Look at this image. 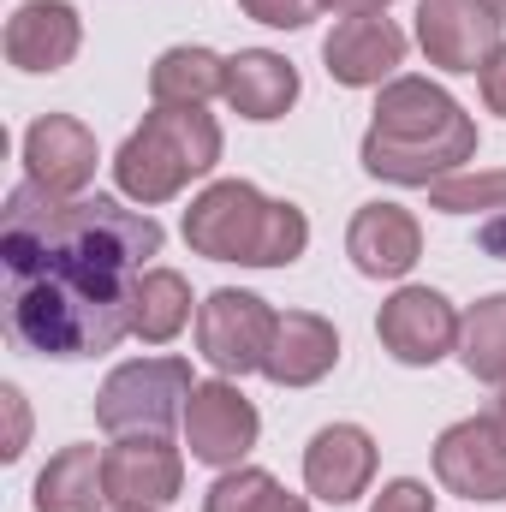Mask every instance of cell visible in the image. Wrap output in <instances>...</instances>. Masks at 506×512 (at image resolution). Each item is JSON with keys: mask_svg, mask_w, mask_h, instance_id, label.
Segmentation results:
<instances>
[{"mask_svg": "<svg viewBox=\"0 0 506 512\" xmlns=\"http://www.w3.org/2000/svg\"><path fill=\"white\" fill-rule=\"evenodd\" d=\"M6 268L18 280L42 268H108L143 274V262L161 251V227L149 215H131L114 197H48L36 185L12 191L6 203Z\"/></svg>", "mask_w": 506, "mask_h": 512, "instance_id": "cell-1", "label": "cell"}, {"mask_svg": "<svg viewBox=\"0 0 506 512\" xmlns=\"http://www.w3.org/2000/svg\"><path fill=\"white\" fill-rule=\"evenodd\" d=\"M477 161L471 114L429 78L381 84L376 126L364 131V167L393 185H441Z\"/></svg>", "mask_w": 506, "mask_h": 512, "instance_id": "cell-2", "label": "cell"}, {"mask_svg": "<svg viewBox=\"0 0 506 512\" xmlns=\"http://www.w3.org/2000/svg\"><path fill=\"white\" fill-rule=\"evenodd\" d=\"M131 286L137 274L108 268H42L18 280L12 328L48 358H90L114 352L131 334Z\"/></svg>", "mask_w": 506, "mask_h": 512, "instance_id": "cell-3", "label": "cell"}, {"mask_svg": "<svg viewBox=\"0 0 506 512\" xmlns=\"http://www.w3.org/2000/svg\"><path fill=\"white\" fill-rule=\"evenodd\" d=\"M185 245L209 262L245 268H286L310 245V221L298 203L262 197L251 179H221L185 209Z\"/></svg>", "mask_w": 506, "mask_h": 512, "instance_id": "cell-4", "label": "cell"}, {"mask_svg": "<svg viewBox=\"0 0 506 512\" xmlns=\"http://www.w3.org/2000/svg\"><path fill=\"white\" fill-rule=\"evenodd\" d=\"M221 161V126L203 108H149L114 155V179L131 203L155 209L173 203L191 179H203Z\"/></svg>", "mask_w": 506, "mask_h": 512, "instance_id": "cell-5", "label": "cell"}, {"mask_svg": "<svg viewBox=\"0 0 506 512\" xmlns=\"http://www.w3.org/2000/svg\"><path fill=\"white\" fill-rule=\"evenodd\" d=\"M197 393L185 358H131L96 393V423L108 435H161L173 417H185V399Z\"/></svg>", "mask_w": 506, "mask_h": 512, "instance_id": "cell-6", "label": "cell"}, {"mask_svg": "<svg viewBox=\"0 0 506 512\" xmlns=\"http://www.w3.org/2000/svg\"><path fill=\"white\" fill-rule=\"evenodd\" d=\"M274 322H280V316H274L256 292L221 286V292H209V298L197 304V352H203L221 376H251V370H262V358H268Z\"/></svg>", "mask_w": 506, "mask_h": 512, "instance_id": "cell-7", "label": "cell"}, {"mask_svg": "<svg viewBox=\"0 0 506 512\" xmlns=\"http://www.w3.org/2000/svg\"><path fill=\"white\" fill-rule=\"evenodd\" d=\"M501 6L495 0H423L417 6V42L429 66L441 72H483L501 54Z\"/></svg>", "mask_w": 506, "mask_h": 512, "instance_id": "cell-8", "label": "cell"}, {"mask_svg": "<svg viewBox=\"0 0 506 512\" xmlns=\"http://www.w3.org/2000/svg\"><path fill=\"white\" fill-rule=\"evenodd\" d=\"M185 447H191V459H203V465H221V471H233V465H245V453L256 447V429H262V417H256V405L239 393L233 376H221V382H197V393L185 399Z\"/></svg>", "mask_w": 506, "mask_h": 512, "instance_id": "cell-9", "label": "cell"}, {"mask_svg": "<svg viewBox=\"0 0 506 512\" xmlns=\"http://www.w3.org/2000/svg\"><path fill=\"white\" fill-rule=\"evenodd\" d=\"M376 334L399 364L423 370V364H441L447 352H459V310L435 286H399L381 304Z\"/></svg>", "mask_w": 506, "mask_h": 512, "instance_id": "cell-10", "label": "cell"}, {"mask_svg": "<svg viewBox=\"0 0 506 512\" xmlns=\"http://www.w3.org/2000/svg\"><path fill=\"white\" fill-rule=\"evenodd\" d=\"M108 507H167L185 483V459L167 435H114L102 447Z\"/></svg>", "mask_w": 506, "mask_h": 512, "instance_id": "cell-11", "label": "cell"}, {"mask_svg": "<svg viewBox=\"0 0 506 512\" xmlns=\"http://www.w3.org/2000/svg\"><path fill=\"white\" fill-rule=\"evenodd\" d=\"M435 477L447 495L465 501H506V435L489 417H465L435 441Z\"/></svg>", "mask_w": 506, "mask_h": 512, "instance_id": "cell-12", "label": "cell"}, {"mask_svg": "<svg viewBox=\"0 0 506 512\" xmlns=\"http://www.w3.org/2000/svg\"><path fill=\"white\" fill-rule=\"evenodd\" d=\"M96 161H102L96 137L72 114H42L36 126L24 131V173L48 197H78L96 179Z\"/></svg>", "mask_w": 506, "mask_h": 512, "instance_id": "cell-13", "label": "cell"}, {"mask_svg": "<svg viewBox=\"0 0 506 512\" xmlns=\"http://www.w3.org/2000/svg\"><path fill=\"white\" fill-rule=\"evenodd\" d=\"M322 60H328V78L352 84V90H370V84H393V72L405 66V30L381 12H358V18H340L322 42Z\"/></svg>", "mask_w": 506, "mask_h": 512, "instance_id": "cell-14", "label": "cell"}, {"mask_svg": "<svg viewBox=\"0 0 506 512\" xmlns=\"http://www.w3.org/2000/svg\"><path fill=\"white\" fill-rule=\"evenodd\" d=\"M370 477H376V441H370V429L328 423V429L310 435V447H304V483H310L316 501L346 507V501H358L370 489Z\"/></svg>", "mask_w": 506, "mask_h": 512, "instance_id": "cell-15", "label": "cell"}, {"mask_svg": "<svg viewBox=\"0 0 506 512\" xmlns=\"http://www.w3.org/2000/svg\"><path fill=\"white\" fill-rule=\"evenodd\" d=\"M78 42H84V24L72 0H24L6 18V60L18 72H60L72 66Z\"/></svg>", "mask_w": 506, "mask_h": 512, "instance_id": "cell-16", "label": "cell"}, {"mask_svg": "<svg viewBox=\"0 0 506 512\" xmlns=\"http://www.w3.org/2000/svg\"><path fill=\"white\" fill-rule=\"evenodd\" d=\"M346 256L358 262V274L370 280H399L417 268L423 256V227L411 221V209L399 203H364L346 227Z\"/></svg>", "mask_w": 506, "mask_h": 512, "instance_id": "cell-17", "label": "cell"}, {"mask_svg": "<svg viewBox=\"0 0 506 512\" xmlns=\"http://www.w3.org/2000/svg\"><path fill=\"white\" fill-rule=\"evenodd\" d=\"M334 364H340V334H334L328 316L286 310L274 322V340H268V358H262V376L274 387H310L322 382Z\"/></svg>", "mask_w": 506, "mask_h": 512, "instance_id": "cell-18", "label": "cell"}, {"mask_svg": "<svg viewBox=\"0 0 506 512\" xmlns=\"http://www.w3.org/2000/svg\"><path fill=\"white\" fill-rule=\"evenodd\" d=\"M227 108L245 114V120H280L292 102H298V66L286 54H268V48H245L227 60V84H221Z\"/></svg>", "mask_w": 506, "mask_h": 512, "instance_id": "cell-19", "label": "cell"}, {"mask_svg": "<svg viewBox=\"0 0 506 512\" xmlns=\"http://www.w3.org/2000/svg\"><path fill=\"white\" fill-rule=\"evenodd\" d=\"M108 507V465L102 447H60L36 477V512H96Z\"/></svg>", "mask_w": 506, "mask_h": 512, "instance_id": "cell-20", "label": "cell"}, {"mask_svg": "<svg viewBox=\"0 0 506 512\" xmlns=\"http://www.w3.org/2000/svg\"><path fill=\"white\" fill-rule=\"evenodd\" d=\"M227 84V60L209 54V48H167L155 66H149V96L155 108H203L209 96H221Z\"/></svg>", "mask_w": 506, "mask_h": 512, "instance_id": "cell-21", "label": "cell"}, {"mask_svg": "<svg viewBox=\"0 0 506 512\" xmlns=\"http://www.w3.org/2000/svg\"><path fill=\"white\" fill-rule=\"evenodd\" d=\"M191 322V286L173 268H143L131 286V334L149 346H167Z\"/></svg>", "mask_w": 506, "mask_h": 512, "instance_id": "cell-22", "label": "cell"}, {"mask_svg": "<svg viewBox=\"0 0 506 512\" xmlns=\"http://www.w3.org/2000/svg\"><path fill=\"white\" fill-rule=\"evenodd\" d=\"M459 364L477 382H495V387L506 382V292L477 298L459 316Z\"/></svg>", "mask_w": 506, "mask_h": 512, "instance_id": "cell-23", "label": "cell"}, {"mask_svg": "<svg viewBox=\"0 0 506 512\" xmlns=\"http://www.w3.org/2000/svg\"><path fill=\"white\" fill-rule=\"evenodd\" d=\"M203 512H310L298 495H286L268 471L256 465H233L215 477V489L203 495Z\"/></svg>", "mask_w": 506, "mask_h": 512, "instance_id": "cell-24", "label": "cell"}, {"mask_svg": "<svg viewBox=\"0 0 506 512\" xmlns=\"http://www.w3.org/2000/svg\"><path fill=\"white\" fill-rule=\"evenodd\" d=\"M429 209L441 215H506V173H453L429 185Z\"/></svg>", "mask_w": 506, "mask_h": 512, "instance_id": "cell-25", "label": "cell"}, {"mask_svg": "<svg viewBox=\"0 0 506 512\" xmlns=\"http://www.w3.org/2000/svg\"><path fill=\"white\" fill-rule=\"evenodd\" d=\"M239 6L256 24H274V30H298V24H310L322 12V0H239Z\"/></svg>", "mask_w": 506, "mask_h": 512, "instance_id": "cell-26", "label": "cell"}, {"mask_svg": "<svg viewBox=\"0 0 506 512\" xmlns=\"http://www.w3.org/2000/svg\"><path fill=\"white\" fill-rule=\"evenodd\" d=\"M370 512H435V495L423 489V483H411V477H399V483H387L376 495V507Z\"/></svg>", "mask_w": 506, "mask_h": 512, "instance_id": "cell-27", "label": "cell"}, {"mask_svg": "<svg viewBox=\"0 0 506 512\" xmlns=\"http://www.w3.org/2000/svg\"><path fill=\"white\" fill-rule=\"evenodd\" d=\"M0 405H6V459H18L24 453V441H30V411H24V393L18 387H0Z\"/></svg>", "mask_w": 506, "mask_h": 512, "instance_id": "cell-28", "label": "cell"}, {"mask_svg": "<svg viewBox=\"0 0 506 512\" xmlns=\"http://www.w3.org/2000/svg\"><path fill=\"white\" fill-rule=\"evenodd\" d=\"M477 78H483V102H489V114H501V120H506V48L483 66V72H477Z\"/></svg>", "mask_w": 506, "mask_h": 512, "instance_id": "cell-29", "label": "cell"}, {"mask_svg": "<svg viewBox=\"0 0 506 512\" xmlns=\"http://www.w3.org/2000/svg\"><path fill=\"white\" fill-rule=\"evenodd\" d=\"M328 12H340V18H358V12H387L393 0H322Z\"/></svg>", "mask_w": 506, "mask_h": 512, "instance_id": "cell-30", "label": "cell"}, {"mask_svg": "<svg viewBox=\"0 0 506 512\" xmlns=\"http://www.w3.org/2000/svg\"><path fill=\"white\" fill-rule=\"evenodd\" d=\"M483 417H489V423H495V429H501V435H506V382H501V393H495V405H489Z\"/></svg>", "mask_w": 506, "mask_h": 512, "instance_id": "cell-31", "label": "cell"}, {"mask_svg": "<svg viewBox=\"0 0 506 512\" xmlns=\"http://www.w3.org/2000/svg\"><path fill=\"white\" fill-rule=\"evenodd\" d=\"M114 512H161V507H114Z\"/></svg>", "mask_w": 506, "mask_h": 512, "instance_id": "cell-32", "label": "cell"}, {"mask_svg": "<svg viewBox=\"0 0 506 512\" xmlns=\"http://www.w3.org/2000/svg\"><path fill=\"white\" fill-rule=\"evenodd\" d=\"M495 6H501V12H506V0H495Z\"/></svg>", "mask_w": 506, "mask_h": 512, "instance_id": "cell-33", "label": "cell"}]
</instances>
